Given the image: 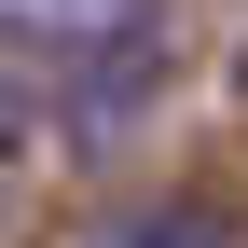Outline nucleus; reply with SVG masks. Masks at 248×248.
<instances>
[{"mask_svg": "<svg viewBox=\"0 0 248 248\" xmlns=\"http://www.w3.org/2000/svg\"><path fill=\"white\" fill-rule=\"evenodd\" d=\"M0 42L42 69H97V55H152V0H0Z\"/></svg>", "mask_w": 248, "mask_h": 248, "instance_id": "nucleus-1", "label": "nucleus"}, {"mask_svg": "<svg viewBox=\"0 0 248 248\" xmlns=\"http://www.w3.org/2000/svg\"><path fill=\"white\" fill-rule=\"evenodd\" d=\"M97 248H234V221L221 207H138V221H110Z\"/></svg>", "mask_w": 248, "mask_h": 248, "instance_id": "nucleus-2", "label": "nucleus"}, {"mask_svg": "<svg viewBox=\"0 0 248 248\" xmlns=\"http://www.w3.org/2000/svg\"><path fill=\"white\" fill-rule=\"evenodd\" d=\"M14 138H28V110H14V97H0V152H14Z\"/></svg>", "mask_w": 248, "mask_h": 248, "instance_id": "nucleus-3", "label": "nucleus"}]
</instances>
